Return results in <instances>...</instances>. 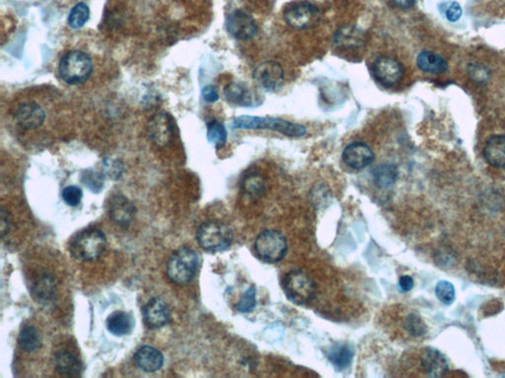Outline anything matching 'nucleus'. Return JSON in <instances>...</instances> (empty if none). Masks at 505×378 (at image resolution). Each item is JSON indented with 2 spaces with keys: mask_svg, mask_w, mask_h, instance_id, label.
<instances>
[{
  "mask_svg": "<svg viewBox=\"0 0 505 378\" xmlns=\"http://www.w3.org/2000/svg\"><path fill=\"white\" fill-rule=\"evenodd\" d=\"M134 361L143 372H155L164 365V357L155 348L143 346L134 354Z\"/></svg>",
  "mask_w": 505,
  "mask_h": 378,
  "instance_id": "a211bd4d",
  "label": "nucleus"
},
{
  "mask_svg": "<svg viewBox=\"0 0 505 378\" xmlns=\"http://www.w3.org/2000/svg\"><path fill=\"white\" fill-rule=\"evenodd\" d=\"M235 129H269L290 137H301L306 134L303 125L281 118H262V116H241L233 121Z\"/></svg>",
  "mask_w": 505,
  "mask_h": 378,
  "instance_id": "20e7f679",
  "label": "nucleus"
},
{
  "mask_svg": "<svg viewBox=\"0 0 505 378\" xmlns=\"http://www.w3.org/2000/svg\"><path fill=\"white\" fill-rule=\"evenodd\" d=\"M441 12L445 15L449 22H457L462 16L463 10L460 4L456 1L444 2L441 6Z\"/></svg>",
  "mask_w": 505,
  "mask_h": 378,
  "instance_id": "e433bc0d",
  "label": "nucleus"
},
{
  "mask_svg": "<svg viewBox=\"0 0 505 378\" xmlns=\"http://www.w3.org/2000/svg\"><path fill=\"white\" fill-rule=\"evenodd\" d=\"M484 158L488 165L495 168L505 167V135H495L486 141L484 147Z\"/></svg>",
  "mask_w": 505,
  "mask_h": 378,
  "instance_id": "6ab92c4d",
  "label": "nucleus"
},
{
  "mask_svg": "<svg viewBox=\"0 0 505 378\" xmlns=\"http://www.w3.org/2000/svg\"><path fill=\"white\" fill-rule=\"evenodd\" d=\"M208 139L211 143L216 146V148H221L224 145L227 139V132L224 125L218 120L211 121L208 125Z\"/></svg>",
  "mask_w": 505,
  "mask_h": 378,
  "instance_id": "7c9ffc66",
  "label": "nucleus"
},
{
  "mask_svg": "<svg viewBox=\"0 0 505 378\" xmlns=\"http://www.w3.org/2000/svg\"><path fill=\"white\" fill-rule=\"evenodd\" d=\"M81 181L85 183L86 188L94 193H99L104 188V174L94 172L92 170H85L81 177Z\"/></svg>",
  "mask_w": 505,
  "mask_h": 378,
  "instance_id": "2f4dec72",
  "label": "nucleus"
},
{
  "mask_svg": "<svg viewBox=\"0 0 505 378\" xmlns=\"http://www.w3.org/2000/svg\"><path fill=\"white\" fill-rule=\"evenodd\" d=\"M39 345H41V337H39L38 330L34 326H25L19 334L21 349L28 353H32L39 349Z\"/></svg>",
  "mask_w": 505,
  "mask_h": 378,
  "instance_id": "c85d7f7f",
  "label": "nucleus"
},
{
  "mask_svg": "<svg viewBox=\"0 0 505 378\" xmlns=\"http://www.w3.org/2000/svg\"><path fill=\"white\" fill-rule=\"evenodd\" d=\"M399 285L400 288H401L402 291H411V289L414 288L413 278H411V276H408V275H405V276H402L401 278H400Z\"/></svg>",
  "mask_w": 505,
  "mask_h": 378,
  "instance_id": "79ce46f5",
  "label": "nucleus"
},
{
  "mask_svg": "<svg viewBox=\"0 0 505 378\" xmlns=\"http://www.w3.org/2000/svg\"><path fill=\"white\" fill-rule=\"evenodd\" d=\"M0 223H1V237H6V235L9 232L10 228V221H9L8 214L4 211V209H1V219H0Z\"/></svg>",
  "mask_w": 505,
  "mask_h": 378,
  "instance_id": "a19ab883",
  "label": "nucleus"
},
{
  "mask_svg": "<svg viewBox=\"0 0 505 378\" xmlns=\"http://www.w3.org/2000/svg\"><path fill=\"white\" fill-rule=\"evenodd\" d=\"M202 94L204 101L208 102H215L220 99V95H218V90L214 86H206L202 89Z\"/></svg>",
  "mask_w": 505,
  "mask_h": 378,
  "instance_id": "ea45409f",
  "label": "nucleus"
},
{
  "mask_svg": "<svg viewBox=\"0 0 505 378\" xmlns=\"http://www.w3.org/2000/svg\"><path fill=\"white\" fill-rule=\"evenodd\" d=\"M225 98L231 104L249 106L251 102L250 91L242 83L232 82L224 89Z\"/></svg>",
  "mask_w": 505,
  "mask_h": 378,
  "instance_id": "a878e982",
  "label": "nucleus"
},
{
  "mask_svg": "<svg viewBox=\"0 0 505 378\" xmlns=\"http://www.w3.org/2000/svg\"><path fill=\"white\" fill-rule=\"evenodd\" d=\"M344 164L353 170H362L374 161V153L367 144L353 142L344 150Z\"/></svg>",
  "mask_w": 505,
  "mask_h": 378,
  "instance_id": "4468645a",
  "label": "nucleus"
},
{
  "mask_svg": "<svg viewBox=\"0 0 505 378\" xmlns=\"http://www.w3.org/2000/svg\"><path fill=\"white\" fill-rule=\"evenodd\" d=\"M406 328L411 335L416 336V337L425 334L427 331L425 323L420 317L415 314L409 315L406 321Z\"/></svg>",
  "mask_w": 505,
  "mask_h": 378,
  "instance_id": "4c0bfd02",
  "label": "nucleus"
},
{
  "mask_svg": "<svg viewBox=\"0 0 505 378\" xmlns=\"http://www.w3.org/2000/svg\"><path fill=\"white\" fill-rule=\"evenodd\" d=\"M93 72V62L90 55L82 51H71L60 60V78L69 85H80L90 78Z\"/></svg>",
  "mask_w": 505,
  "mask_h": 378,
  "instance_id": "f03ea898",
  "label": "nucleus"
},
{
  "mask_svg": "<svg viewBox=\"0 0 505 378\" xmlns=\"http://www.w3.org/2000/svg\"><path fill=\"white\" fill-rule=\"evenodd\" d=\"M320 20V11L311 3L302 2L286 9L285 21L286 24L295 30H304L317 25Z\"/></svg>",
  "mask_w": 505,
  "mask_h": 378,
  "instance_id": "1a4fd4ad",
  "label": "nucleus"
},
{
  "mask_svg": "<svg viewBox=\"0 0 505 378\" xmlns=\"http://www.w3.org/2000/svg\"><path fill=\"white\" fill-rule=\"evenodd\" d=\"M435 294H436L437 298L443 303L444 305H452L454 300H455L456 293L455 288L450 282L448 281H441L437 283L435 287Z\"/></svg>",
  "mask_w": 505,
  "mask_h": 378,
  "instance_id": "72a5a7b5",
  "label": "nucleus"
},
{
  "mask_svg": "<svg viewBox=\"0 0 505 378\" xmlns=\"http://www.w3.org/2000/svg\"><path fill=\"white\" fill-rule=\"evenodd\" d=\"M416 65L421 71L429 74H443L448 70L445 58L429 51H421L416 58Z\"/></svg>",
  "mask_w": 505,
  "mask_h": 378,
  "instance_id": "aec40b11",
  "label": "nucleus"
},
{
  "mask_svg": "<svg viewBox=\"0 0 505 378\" xmlns=\"http://www.w3.org/2000/svg\"><path fill=\"white\" fill-rule=\"evenodd\" d=\"M143 321L148 327L161 328L167 325L171 318V314L167 303L160 298H151L143 309Z\"/></svg>",
  "mask_w": 505,
  "mask_h": 378,
  "instance_id": "ddd939ff",
  "label": "nucleus"
},
{
  "mask_svg": "<svg viewBox=\"0 0 505 378\" xmlns=\"http://www.w3.org/2000/svg\"><path fill=\"white\" fill-rule=\"evenodd\" d=\"M106 246V237L102 231L86 228L73 235L69 244V251L78 260L91 261L99 258Z\"/></svg>",
  "mask_w": 505,
  "mask_h": 378,
  "instance_id": "f257e3e1",
  "label": "nucleus"
},
{
  "mask_svg": "<svg viewBox=\"0 0 505 378\" xmlns=\"http://www.w3.org/2000/svg\"><path fill=\"white\" fill-rule=\"evenodd\" d=\"M256 305H257L256 288L255 286H252L245 291L241 300L237 303L236 309L240 312H243V314H248V312H253Z\"/></svg>",
  "mask_w": 505,
  "mask_h": 378,
  "instance_id": "f704fd0d",
  "label": "nucleus"
},
{
  "mask_svg": "<svg viewBox=\"0 0 505 378\" xmlns=\"http://www.w3.org/2000/svg\"><path fill=\"white\" fill-rule=\"evenodd\" d=\"M32 293L39 303H46L53 300L55 296V285L52 278L48 275L39 278L33 287Z\"/></svg>",
  "mask_w": 505,
  "mask_h": 378,
  "instance_id": "bb28decb",
  "label": "nucleus"
},
{
  "mask_svg": "<svg viewBox=\"0 0 505 378\" xmlns=\"http://www.w3.org/2000/svg\"><path fill=\"white\" fill-rule=\"evenodd\" d=\"M104 169L106 170V174L114 179H118L123 172V165L118 164V162H116V161H108L105 163Z\"/></svg>",
  "mask_w": 505,
  "mask_h": 378,
  "instance_id": "58836bf2",
  "label": "nucleus"
},
{
  "mask_svg": "<svg viewBox=\"0 0 505 378\" xmlns=\"http://www.w3.org/2000/svg\"><path fill=\"white\" fill-rule=\"evenodd\" d=\"M200 246L209 252L227 251L233 242V233L225 224L218 221H208L202 224L197 231Z\"/></svg>",
  "mask_w": 505,
  "mask_h": 378,
  "instance_id": "39448f33",
  "label": "nucleus"
},
{
  "mask_svg": "<svg viewBox=\"0 0 505 378\" xmlns=\"http://www.w3.org/2000/svg\"><path fill=\"white\" fill-rule=\"evenodd\" d=\"M283 288L288 300L303 305L313 300L316 285L309 275L300 270L287 273L283 280Z\"/></svg>",
  "mask_w": 505,
  "mask_h": 378,
  "instance_id": "423d86ee",
  "label": "nucleus"
},
{
  "mask_svg": "<svg viewBox=\"0 0 505 378\" xmlns=\"http://www.w3.org/2000/svg\"><path fill=\"white\" fill-rule=\"evenodd\" d=\"M254 79L266 90L276 91L283 86L285 72L278 62H263L254 71Z\"/></svg>",
  "mask_w": 505,
  "mask_h": 378,
  "instance_id": "f8f14e48",
  "label": "nucleus"
},
{
  "mask_svg": "<svg viewBox=\"0 0 505 378\" xmlns=\"http://www.w3.org/2000/svg\"><path fill=\"white\" fill-rule=\"evenodd\" d=\"M468 76L473 82L483 85L490 80V70L481 63H471L468 66Z\"/></svg>",
  "mask_w": 505,
  "mask_h": 378,
  "instance_id": "473e14b6",
  "label": "nucleus"
},
{
  "mask_svg": "<svg viewBox=\"0 0 505 378\" xmlns=\"http://www.w3.org/2000/svg\"><path fill=\"white\" fill-rule=\"evenodd\" d=\"M83 192L78 186H67L62 190V199L69 206L76 207L80 204L82 200Z\"/></svg>",
  "mask_w": 505,
  "mask_h": 378,
  "instance_id": "c9c22d12",
  "label": "nucleus"
},
{
  "mask_svg": "<svg viewBox=\"0 0 505 378\" xmlns=\"http://www.w3.org/2000/svg\"><path fill=\"white\" fill-rule=\"evenodd\" d=\"M255 251L258 258L265 262H278L285 256L287 242L285 235L278 231H264L256 240Z\"/></svg>",
  "mask_w": 505,
  "mask_h": 378,
  "instance_id": "0eeeda50",
  "label": "nucleus"
},
{
  "mask_svg": "<svg viewBox=\"0 0 505 378\" xmlns=\"http://www.w3.org/2000/svg\"><path fill=\"white\" fill-rule=\"evenodd\" d=\"M372 176L374 183L378 188H388L396 183L399 172L394 165L383 164L377 165L372 172Z\"/></svg>",
  "mask_w": 505,
  "mask_h": 378,
  "instance_id": "b1692460",
  "label": "nucleus"
},
{
  "mask_svg": "<svg viewBox=\"0 0 505 378\" xmlns=\"http://www.w3.org/2000/svg\"><path fill=\"white\" fill-rule=\"evenodd\" d=\"M227 29L233 38L246 41L257 34L258 28L255 20L248 13L235 10L227 17Z\"/></svg>",
  "mask_w": 505,
  "mask_h": 378,
  "instance_id": "9b49d317",
  "label": "nucleus"
},
{
  "mask_svg": "<svg viewBox=\"0 0 505 378\" xmlns=\"http://www.w3.org/2000/svg\"><path fill=\"white\" fill-rule=\"evenodd\" d=\"M366 43V35L355 26L346 25L339 28L334 36V44L344 51H357Z\"/></svg>",
  "mask_w": 505,
  "mask_h": 378,
  "instance_id": "2eb2a0df",
  "label": "nucleus"
},
{
  "mask_svg": "<svg viewBox=\"0 0 505 378\" xmlns=\"http://www.w3.org/2000/svg\"><path fill=\"white\" fill-rule=\"evenodd\" d=\"M136 209L134 203L123 195H116L109 203V215L111 220L121 227H127L134 220Z\"/></svg>",
  "mask_w": 505,
  "mask_h": 378,
  "instance_id": "dca6fc26",
  "label": "nucleus"
},
{
  "mask_svg": "<svg viewBox=\"0 0 505 378\" xmlns=\"http://www.w3.org/2000/svg\"><path fill=\"white\" fill-rule=\"evenodd\" d=\"M16 125L25 132H35L44 125L46 120V109L36 101L19 102L14 111Z\"/></svg>",
  "mask_w": 505,
  "mask_h": 378,
  "instance_id": "6e6552de",
  "label": "nucleus"
},
{
  "mask_svg": "<svg viewBox=\"0 0 505 378\" xmlns=\"http://www.w3.org/2000/svg\"><path fill=\"white\" fill-rule=\"evenodd\" d=\"M396 6L402 9H409L415 6L416 0H391Z\"/></svg>",
  "mask_w": 505,
  "mask_h": 378,
  "instance_id": "37998d69",
  "label": "nucleus"
},
{
  "mask_svg": "<svg viewBox=\"0 0 505 378\" xmlns=\"http://www.w3.org/2000/svg\"><path fill=\"white\" fill-rule=\"evenodd\" d=\"M374 77L381 85L393 87L402 80L404 67L401 62L394 57H380L377 58L373 65Z\"/></svg>",
  "mask_w": 505,
  "mask_h": 378,
  "instance_id": "9d476101",
  "label": "nucleus"
},
{
  "mask_svg": "<svg viewBox=\"0 0 505 378\" xmlns=\"http://www.w3.org/2000/svg\"><path fill=\"white\" fill-rule=\"evenodd\" d=\"M55 366L57 372L64 377H79L82 372L80 361L69 351H60L55 354Z\"/></svg>",
  "mask_w": 505,
  "mask_h": 378,
  "instance_id": "4be33fe9",
  "label": "nucleus"
},
{
  "mask_svg": "<svg viewBox=\"0 0 505 378\" xmlns=\"http://www.w3.org/2000/svg\"><path fill=\"white\" fill-rule=\"evenodd\" d=\"M134 321L127 312L118 310L107 319V328L115 336L129 335L134 329Z\"/></svg>",
  "mask_w": 505,
  "mask_h": 378,
  "instance_id": "5701e85b",
  "label": "nucleus"
},
{
  "mask_svg": "<svg viewBox=\"0 0 505 378\" xmlns=\"http://www.w3.org/2000/svg\"><path fill=\"white\" fill-rule=\"evenodd\" d=\"M200 267L197 252L188 247L178 249L167 262V275L174 283L186 285L192 282Z\"/></svg>",
  "mask_w": 505,
  "mask_h": 378,
  "instance_id": "7ed1b4c3",
  "label": "nucleus"
},
{
  "mask_svg": "<svg viewBox=\"0 0 505 378\" xmlns=\"http://www.w3.org/2000/svg\"><path fill=\"white\" fill-rule=\"evenodd\" d=\"M355 356V350L350 345H339L333 347L328 353V359L339 370H344L351 366Z\"/></svg>",
  "mask_w": 505,
  "mask_h": 378,
  "instance_id": "393cba45",
  "label": "nucleus"
},
{
  "mask_svg": "<svg viewBox=\"0 0 505 378\" xmlns=\"http://www.w3.org/2000/svg\"><path fill=\"white\" fill-rule=\"evenodd\" d=\"M89 7L80 2L71 9L69 16V24L72 29H80L89 20Z\"/></svg>",
  "mask_w": 505,
  "mask_h": 378,
  "instance_id": "c756f323",
  "label": "nucleus"
},
{
  "mask_svg": "<svg viewBox=\"0 0 505 378\" xmlns=\"http://www.w3.org/2000/svg\"><path fill=\"white\" fill-rule=\"evenodd\" d=\"M242 190L244 195L251 199H257L260 197L265 191V181L259 174H249L242 183Z\"/></svg>",
  "mask_w": 505,
  "mask_h": 378,
  "instance_id": "cd10ccee",
  "label": "nucleus"
},
{
  "mask_svg": "<svg viewBox=\"0 0 505 378\" xmlns=\"http://www.w3.org/2000/svg\"><path fill=\"white\" fill-rule=\"evenodd\" d=\"M149 132H150L151 138L157 145H165L168 143L173 134V128H172L171 120H169L168 116L160 114L153 118L150 126H149Z\"/></svg>",
  "mask_w": 505,
  "mask_h": 378,
  "instance_id": "412c9836",
  "label": "nucleus"
},
{
  "mask_svg": "<svg viewBox=\"0 0 505 378\" xmlns=\"http://www.w3.org/2000/svg\"><path fill=\"white\" fill-rule=\"evenodd\" d=\"M421 366L430 377H442L449 372L445 357L434 348H427L421 354Z\"/></svg>",
  "mask_w": 505,
  "mask_h": 378,
  "instance_id": "f3484780",
  "label": "nucleus"
}]
</instances>
